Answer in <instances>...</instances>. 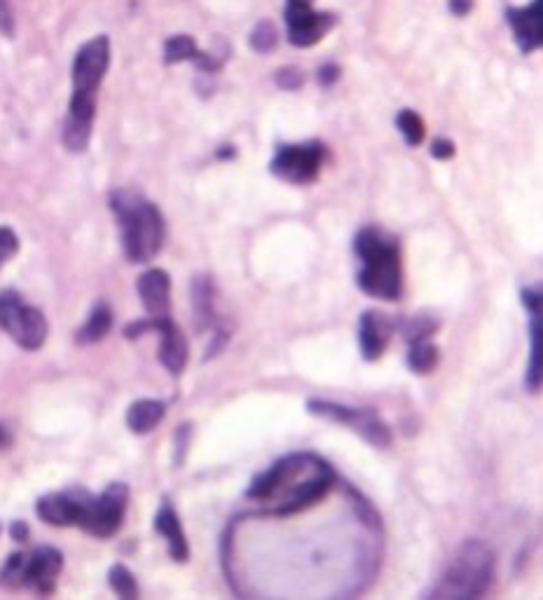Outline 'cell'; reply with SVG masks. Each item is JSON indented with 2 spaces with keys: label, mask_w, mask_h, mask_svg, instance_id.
I'll return each instance as SVG.
<instances>
[{
  "label": "cell",
  "mask_w": 543,
  "mask_h": 600,
  "mask_svg": "<svg viewBox=\"0 0 543 600\" xmlns=\"http://www.w3.org/2000/svg\"><path fill=\"white\" fill-rule=\"evenodd\" d=\"M335 472L314 453H293L253 479L246 490L249 500L260 502L258 516H291L326 497Z\"/></svg>",
  "instance_id": "cell-1"
},
{
  "label": "cell",
  "mask_w": 543,
  "mask_h": 600,
  "mask_svg": "<svg viewBox=\"0 0 543 600\" xmlns=\"http://www.w3.org/2000/svg\"><path fill=\"white\" fill-rule=\"evenodd\" d=\"M111 66V40L96 36L80 47L73 59V97L68 104L61 141L68 153H85L96 118V92Z\"/></svg>",
  "instance_id": "cell-2"
},
{
  "label": "cell",
  "mask_w": 543,
  "mask_h": 600,
  "mask_svg": "<svg viewBox=\"0 0 543 600\" xmlns=\"http://www.w3.org/2000/svg\"><path fill=\"white\" fill-rule=\"evenodd\" d=\"M352 251L359 263L356 286L370 298L396 303L403 291L401 247L396 237L380 225H366L354 235Z\"/></svg>",
  "instance_id": "cell-3"
},
{
  "label": "cell",
  "mask_w": 543,
  "mask_h": 600,
  "mask_svg": "<svg viewBox=\"0 0 543 600\" xmlns=\"http://www.w3.org/2000/svg\"><path fill=\"white\" fill-rule=\"evenodd\" d=\"M111 209L120 223L122 249L132 263H150L164 242V218L153 202L132 190L111 193Z\"/></svg>",
  "instance_id": "cell-4"
},
{
  "label": "cell",
  "mask_w": 543,
  "mask_h": 600,
  "mask_svg": "<svg viewBox=\"0 0 543 600\" xmlns=\"http://www.w3.org/2000/svg\"><path fill=\"white\" fill-rule=\"evenodd\" d=\"M494 575V556L483 542L469 540L457 549V554L445 568L431 598H480L490 589Z\"/></svg>",
  "instance_id": "cell-5"
},
{
  "label": "cell",
  "mask_w": 543,
  "mask_h": 600,
  "mask_svg": "<svg viewBox=\"0 0 543 600\" xmlns=\"http://www.w3.org/2000/svg\"><path fill=\"white\" fill-rule=\"evenodd\" d=\"M0 329L24 350H40L47 340V319L33 305H26L17 291L0 293Z\"/></svg>",
  "instance_id": "cell-6"
},
{
  "label": "cell",
  "mask_w": 543,
  "mask_h": 600,
  "mask_svg": "<svg viewBox=\"0 0 543 600\" xmlns=\"http://www.w3.org/2000/svg\"><path fill=\"white\" fill-rule=\"evenodd\" d=\"M328 148L321 141H302L279 146L270 162V172L291 186H309L326 162Z\"/></svg>",
  "instance_id": "cell-7"
},
{
  "label": "cell",
  "mask_w": 543,
  "mask_h": 600,
  "mask_svg": "<svg viewBox=\"0 0 543 600\" xmlns=\"http://www.w3.org/2000/svg\"><path fill=\"white\" fill-rule=\"evenodd\" d=\"M307 411L316 415V418H326L331 422H338V425H345L366 439L370 446L375 448H391L394 443V434L391 429L384 425V422L377 418L375 413L363 411V408H352V406H342L335 404V401H323V399H312L307 401Z\"/></svg>",
  "instance_id": "cell-8"
},
{
  "label": "cell",
  "mask_w": 543,
  "mask_h": 600,
  "mask_svg": "<svg viewBox=\"0 0 543 600\" xmlns=\"http://www.w3.org/2000/svg\"><path fill=\"white\" fill-rule=\"evenodd\" d=\"M312 3L314 0H286L284 19L288 40L295 47H314L338 24V17L331 12H316Z\"/></svg>",
  "instance_id": "cell-9"
},
{
  "label": "cell",
  "mask_w": 543,
  "mask_h": 600,
  "mask_svg": "<svg viewBox=\"0 0 543 600\" xmlns=\"http://www.w3.org/2000/svg\"><path fill=\"white\" fill-rule=\"evenodd\" d=\"M129 504V486L127 483H111L99 497H94L89 514L82 523V530L99 540H108L120 530L125 521V511Z\"/></svg>",
  "instance_id": "cell-10"
},
{
  "label": "cell",
  "mask_w": 543,
  "mask_h": 600,
  "mask_svg": "<svg viewBox=\"0 0 543 600\" xmlns=\"http://www.w3.org/2000/svg\"><path fill=\"white\" fill-rule=\"evenodd\" d=\"M94 495L85 488H66L61 493H50L40 497L36 504V514L40 521L54 525V528H82L92 507Z\"/></svg>",
  "instance_id": "cell-11"
},
{
  "label": "cell",
  "mask_w": 543,
  "mask_h": 600,
  "mask_svg": "<svg viewBox=\"0 0 543 600\" xmlns=\"http://www.w3.org/2000/svg\"><path fill=\"white\" fill-rule=\"evenodd\" d=\"M61 568H64V556L54 547H36L31 554H22V589H31L45 596V593L54 591L57 577Z\"/></svg>",
  "instance_id": "cell-12"
},
{
  "label": "cell",
  "mask_w": 543,
  "mask_h": 600,
  "mask_svg": "<svg viewBox=\"0 0 543 600\" xmlns=\"http://www.w3.org/2000/svg\"><path fill=\"white\" fill-rule=\"evenodd\" d=\"M522 305L529 312V364L525 387L529 394H539L541 390V359H543V322H541V289L527 286L520 293Z\"/></svg>",
  "instance_id": "cell-13"
},
{
  "label": "cell",
  "mask_w": 543,
  "mask_h": 600,
  "mask_svg": "<svg viewBox=\"0 0 543 600\" xmlns=\"http://www.w3.org/2000/svg\"><path fill=\"white\" fill-rule=\"evenodd\" d=\"M506 22L522 54H532L543 43V0H532L527 8H506Z\"/></svg>",
  "instance_id": "cell-14"
},
{
  "label": "cell",
  "mask_w": 543,
  "mask_h": 600,
  "mask_svg": "<svg viewBox=\"0 0 543 600\" xmlns=\"http://www.w3.org/2000/svg\"><path fill=\"white\" fill-rule=\"evenodd\" d=\"M150 322H153V331L160 333V364L171 375H181L190 357V347L183 331L178 329L169 315L150 317Z\"/></svg>",
  "instance_id": "cell-15"
},
{
  "label": "cell",
  "mask_w": 543,
  "mask_h": 600,
  "mask_svg": "<svg viewBox=\"0 0 543 600\" xmlns=\"http://www.w3.org/2000/svg\"><path fill=\"white\" fill-rule=\"evenodd\" d=\"M396 331V319L380 310H366L359 324V345L366 361H377L389 347V340Z\"/></svg>",
  "instance_id": "cell-16"
},
{
  "label": "cell",
  "mask_w": 543,
  "mask_h": 600,
  "mask_svg": "<svg viewBox=\"0 0 543 600\" xmlns=\"http://www.w3.org/2000/svg\"><path fill=\"white\" fill-rule=\"evenodd\" d=\"M136 291L143 308L150 317H164L169 315L171 308V277L160 268H150L143 272L136 282Z\"/></svg>",
  "instance_id": "cell-17"
},
{
  "label": "cell",
  "mask_w": 543,
  "mask_h": 600,
  "mask_svg": "<svg viewBox=\"0 0 543 600\" xmlns=\"http://www.w3.org/2000/svg\"><path fill=\"white\" fill-rule=\"evenodd\" d=\"M155 530L157 535H162L167 540V549L171 561L176 563H185L190 558V547H188V537L183 533L181 518L176 516V511L171 504L164 500L162 507L157 509L155 514Z\"/></svg>",
  "instance_id": "cell-18"
},
{
  "label": "cell",
  "mask_w": 543,
  "mask_h": 600,
  "mask_svg": "<svg viewBox=\"0 0 543 600\" xmlns=\"http://www.w3.org/2000/svg\"><path fill=\"white\" fill-rule=\"evenodd\" d=\"M181 61H192V64H197L204 73L221 71V61L199 50L197 43L190 36H171L167 43H164V64L171 66L181 64Z\"/></svg>",
  "instance_id": "cell-19"
},
{
  "label": "cell",
  "mask_w": 543,
  "mask_h": 600,
  "mask_svg": "<svg viewBox=\"0 0 543 600\" xmlns=\"http://www.w3.org/2000/svg\"><path fill=\"white\" fill-rule=\"evenodd\" d=\"M113 329V310L106 300H99L94 305L85 324L75 331V343L78 345H94L111 333Z\"/></svg>",
  "instance_id": "cell-20"
},
{
  "label": "cell",
  "mask_w": 543,
  "mask_h": 600,
  "mask_svg": "<svg viewBox=\"0 0 543 600\" xmlns=\"http://www.w3.org/2000/svg\"><path fill=\"white\" fill-rule=\"evenodd\" d=\"M164 413H167V406L157 399H139L129 406L127 411V427L132 429L134 434H148L160 425Z\"/></svg>",
  "instance_id": "cell-21"
},
{
  "label": "cell",
  "mask_w": 543,
  "mask_h": 600,
  "mask_svg": "<svg viewBox=\"0 0 543 600\" xmlns=\"http://www.w3.org/2000/svg\"><path fill=\"white\" fill-rule=\"evenodd\" d=\"M192 315H195L197 331H206L216 322L213 319V286L209 277L192 279Z\"/></svg>",
  "instance_id": "cell-22"
},
{
  "label": "cell",
  "mask_w": 543,
  "mask_h": 600,
  "mask_svg": "<svg viewBox=\"0 0 543 600\" xmlns=\"http://www.w3.org/2000/svg\"><path fill=\"white\" fill-rule=\"evenodd\" d=\"M408 368L417 375H429L433 368L438 366L441 352L431 340H417V343H408Z\"/></svg>",
  "instance_id": "cell-23"
},
{
  "label": "cell",
  "mask_w": 543,
  "mask_h": 600,
  "mask_svg": "<svg viewBox=\"0 0 543 600\" xmlns=\"http://www.w3.org/2000/svg\"><path fill=\"white\" fill-rule=\"evenodd\" d=\"M396 127H398V132L403 134V139L410 148L422 146V141L426 136V127H424V120L419 118L415 111H410V108H403V111L396 115Z\"/></svg>",
  "instance_id": "cell-24"
},
{
  "label": "cell",
  "mask_w": 543,
  "mask_h": 600,
  "mask_svg": "<svg viewBox=\"0 0 543 600\" xmlns=\"http://www.w3.org/2000/svg\"><path fill=\"white\" fill-rule=\"evenodd\" d=\"M108 584H111V589L118 593L120 598L125 600H134L139 598V584H136V577L129 572V568L125 565H113L111 572H108Z\"/></svg>",
  "instance_id": "cell-25"
},
{
  "label": "cell",
  "mask_w": 543,
  "mask_h": 600,
  "mask_svg": "<svg viewBox=\"0 0 543 600\" xmlns=\"http://www.w3.org/2000/svg\"><path fill=\"white\" fill-rule=\"evenodd\" d=\"M401 329H403L405 340H408V343H417V340H431L433 333L438 331V322L426 315H417V317L408 319L405 324H401Z\"/></svg>",
  "instance_id": "cell-26"
},
{
  "label": "cell",
  "mask_w": 543,
  "mask_h": 600,
  "mask_svg": "<svg viewBox=\"0 0 543 600\" xmlns=\"http://www.w3.org/2000/svg\"><path fill=\"white\" fill-rule=\"evenodd\" d=\"M249 43H251V50H256L260 54L272 52L274 47H277V43H279L277 26H274L272 22H260L256 26V29H253Z\"/></svg>",
  "instance_id": "cell-27"
},
{
  "label": "cell",
  "mask_w": 543,
  "mask_h": 600,
  "mask_svg": "<svg viewBox=\"0 0 543 600\" xmlns=\"http://www.w3.org/2000/svg\"><path fill=\"white\" fill-rule=\"evenodd\" d=\"M274 80H277V85L281 87V90L295 92V90H300L302 85H305L307 75L298 66H284V68H279L277 75H274Z\"/></svg>",
  "instance_id": "cell-28"
},
{
  "label": "cell",
  "mask_w": 543,
  "mask_h": 600,
  "mask_svg": "<svg viewBox=\"0 0 543 600\" xmlns=\"http://www.w3.org/2000/svg\"><path fill=\"white\" fill-rule=\"evenodd\" d=\"M19 251V237L12 233L10 228H5V225H0V254L5 256H15Z\"/></svg>",
  "instance_id": "cell-29"
},
{
  "label": "cell",
  "mask_w": 543,
  "mask_h": 600,
  "mask_svg": "<svg viewBox=\"0 0 543 600\" xmlns=\"http://www.w3.org/2000/svg\"><path fill=\"white\" fill-rule=\"evenodd\" d=\"M455 143H452L450 139H436L431 143V158L436 160H452L455 158Z\"/></svg>",
  "instance_id": "cell-30"
},
{
  "label": "cell",
  "mask_w": 543,
  "mask_h": 600,
  "mask_svg": "<svg viewBox=\"0 0 543 600\" xmlns=\"http://www.w3.org/2000/svg\"><path fill=\"white\" fill-rule=\"evenodd\" d=\"M0 33H5V36L15 33V17H12L10 0H0Z\"/></svg>",
  "instance_id": "cell-31"
},
{
  "label": "cell",
  "mask_w": 543,
  "mask_h": 600,
  "mask_svg": "<svg viewBox=\"0 0 543 600\" xmlns=\"http://www.w3.org/2000/svg\"><path fill=\"white\" fill-rule=\"evenodd\" d=\"M316 78H319L321 87H333L340 80V66L338 64H323L319 68V75H316Z\"/></svg>",
  "instance_id": "cell-32"
},
{
  "label": "cell",
  "mask_w": 543,
  "mask_h": 600,
  "mask_svg": "<svg viewBox=\"0 0 543 600\" xmlns=\"http://www.w3.org/2000/svg\"><path fill=\"white\" fill-rule=\"evenodd\" d=\"M10 537H12V540H15L17 544H26V542H29V537H31L29 525H26L24 521H15V523L10 525Z\"/></svg>",
  "instance_id": "cell-33"
},
{
  "label": "cell",
  "mask_w": 543,
  "mask_h": 600,
  "mask_svg": "<svg viewBox=\"0 0 543 600\" xmlns=\"http://www.w3.org/2000/svg\"><path fill=\"white\" fill-rule=\"evenodd\" d=\"M476 5V0H448V8L455 17H466Z\"/></svg>",
  "instance_id": "cell-34"
},
{
  "label": "cell",
  "mask_w": 543,
  "mask_h": 600,
  "mask_svg": "<svg viewBox=\"0 0 543 600\" xmlns=\"http://www.w3.org/2000/svg\"><path fill=\"white\" fill-rule=\"evenodd\" d=\"M12 443V436H10V432L8 429H5L3 425H0V450H5Z\"/></svg>",
  "instance_id": "cell-35"
},
{
  "label": "cell",
  "mask_w": 543,
  "mask_h": 600,
  "mask_svg": "<svg viewBox=\"0 0 543 600\" xmlns=\"http://www.w3.org/2000/svg\"><path fill=\"white\" fill-rule=\"evenodd\" d=\"M235 148H230V146H225V148H221V150H216V158L218 160H225V158H235Z\"/></svg>",
  "instance_id": "cell-36"
},
{
  "label": "cell",
  "mask_w": 543,
  "mask_h": 600,
  "mask_svg": "<svg viewBox=\"0 0 543 600\" xmlns=\"http://www.w3.org/2000/svg\"><path fill=\"white\" fill-rule=\"evenodd\" d=\"M5 261H8V256H5V254H0V265H3Z\"/></svg>",
  "instance_id": "cell-37"
}]
</instances>
